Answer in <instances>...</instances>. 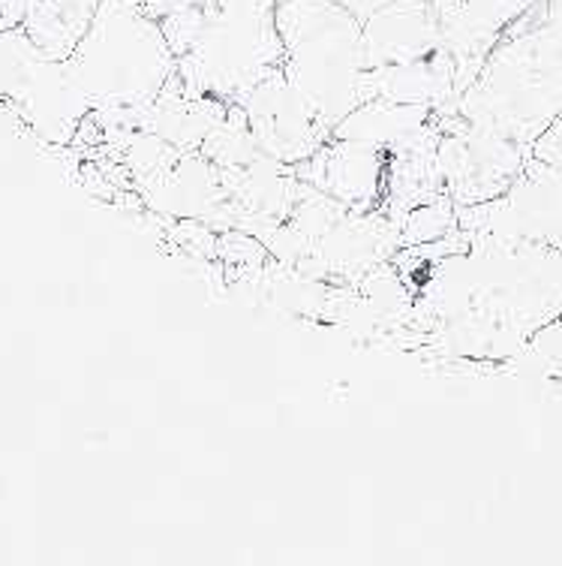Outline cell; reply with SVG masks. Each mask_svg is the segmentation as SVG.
Masks as SVG:
<instances>
[{
    "label": "cell",
    "instance_id": "7a4b0ae2",
    "mask_svg": "<svg viewBox=\"0 0 562 566\" xmlns=\"http://www.w3.org/2000/svg\"><path fill=\"white\" fill-rule=\"evenodd\" d=\"M455 112L481 130L532 148L562 115V43L544 24V0L499 36L457 97Z\"/></svg>",
    "mask_w": 562,
    "mask_h": 566
},
{
    "label": "cell",
    "instance_id": "9a60e30c",
    "mask_svg": "<svg viewBox=\"0 0 562 566\" xmlns=\"http://www.w3.org/2000/svg\"><path fill=\"white\" fill-rule=\"evenodd\" d=\"M335 3H340V7H347L352 15H356L358 22L364 24L373 15L377 10H382L385 3H391V0H335Z\"/></svg>",
    "mask_w": 562,
    "mask_h": 566
},
{
    "label": "cell",
    "instance_id": "30bf717a",
    "mask_svg": "<svg viewBox=\"0 0 562 566\" xmlns=\"http://www.w3.org/2000/svg\"><path fill=\"white\" fill-rule=\"evenodd\" d=\"M539 0H427L457 66V97L499 43V36Z\"/></svg>",
    "mask_w": 562,
    "mask_h": 566
},
{
    "label": "cell",
    "instance_id": "e0dca14e",
    "mask_svg": "<svg viewBox=\"0 0 562 566\" xmlns=\"http://www.w3.org/2000/svg\"><path fill=\"white\" fill-rule=\"evenodd\" d=\"M544 24L562 43V0H544Z\"/></svg>",
    "mask_w": 562,
    "mask_h": 566
},
{
    "label": "cell",
    "instance_id": "8992f818",
    "mask_svg": "<svg viewBox=\"0 0 562 566\" xmlns=\"http://www.w3.org/2000/svg\"><path fill=\"white\" fill-rule=\"evenodd\" d=\"M373 97L455 109L457 66L427 0H391L364 22Z\"/></svg>",
    "mask_w": 562,
    "mask_h": 566
},
{
    "label": "cell",
    "instance_id": "3957f363",
    "mask_svg": "<svg viewBox=\"0 0 562 566\" xmlns=\"http://www.w3.org/2000/svg\"><path fill=\"white\" fill-rule=\"evenodd\" d=\"M66 64L91 115L115 118L148 109L178 73V57L160 22L136 0H99Z\"/></svg>",
    "mask_w": 562,
    "mask_h": 566
},
{
    "label": "cell",
    "instance_id": "6da1fadb",
    "mask_svg": "<svg viewBox=\"0 0 562 566\" xmlns=\"http://www.w3.org/2000/svg\"><path fill=\"white\" fill-rule=\"evenodd\" d=\"M439 256L412 295L415 332L452 359L502 365L562 316V251L466 232L433 241Z\"/></svg>",
    "mask_w": 562,
    "mask_h": 566
},
{
    "label": "cell",
    "instance_id": "52a82bcc",
    "mask_svg": "<svg viewBox=\"0 0 562 566\" xmlns=\"http://www.w3.org/2000/svg\"><path fill=\"white\" fill-rule=\"evenodd\" d=\"M0 103L49 145L76 142L91 115L70 64L36 49L22 28L0 31Z\"/></svg>",
    "mask_w": 562,
    "mask_h": 566
},
{
    "label": "cell",
    "instance_id": "8fae6325",
    "mask_svg": "<svg viewBox=\"0 0 562 566\" xmlns=\"http://www.w3.org/2000/svg\"><path fill=\"white\" fill-rule=\"evenodd\" d=\"M22 31L54 61H66L87 31L99 0H19Z\"/></svg>",
    "mask_w": 562,
    "mask_h": 566
},
{
    "label": "cell",
    "instance_id": "9c48e42d",
    "mask_svg": "<svg viewBox=\"0 0 562 566\" xmlns=\"http://www.w3.org/2000/svg\"><path fill=\"white\" fill-rule=\"evenodd\" d=\"M238 106L247 120L250 139L259 148V154L286 169L310 160L325 142L331 139L325 120L286 82L283 70L262 78Z\"/></svg>",
    "mask_w": 562,
    "mask_h": 566
},
{
    "label": "cell",
    "instance_id": "ba28073f",
    "mask_svg": "<svg viewBox=\"0 0 562 566\" xmlns=\"http://www.w3.org/2000/svg\"><path fill=\"white\" fill-rule=\"evenodd\" d=\"M439 130L436 139V166L443 190L457 208L485 206L506 197L520 172L527 169L532 148L481 130L455 109L431 112Z\"/></svg>",
    "mask_w": 562,
    "mask_h": 566
},
{
    "label": "cell",
    "instance_id": "2e32d148",
    "mask_svg": "<svg viewBox=\"0 0 562 566\" xmlns=\"http://www.w3.org/2000/svg\"><path fill=\"white\" fill-rule=\"evenodd\" d=\"M22 28V3L19 0H0V31Z\"/></svg>",
    "mask_w": 562,
    "mask_h": 566
},
{
    "label": "cell",
    "instance_id": "5b68a950",
    "mask_svg": "<svg viewBox=\"0 0 562 566\" xmlns=\"http://www.w3.org/2000/svg\"><path fill=\"white\" fill-rule=\"evenodd\" d=\"M277 70H283L277 0H208L174 78L190 97L238 106Z\"/></svg>",
    "mask_w": 562,
    "mask_h": 566
},
{
    "label": "cell",
    "instance_id": "7c38bea8",
    "mask_svg": "<svg viewBox=\"0 0 562 566\" xmlns=\"http://www.w3.org/2000/svg\"><path fill=\"white\" fill-rule=\"evenodd\" d=\"M457 229V206L448 193H439L431 202L412 208L401 220V244L403 248H422L431 241L452 235Z\"/></svg>",
    "mask_w": 562,
    "mask_h": 566
},
{
    "label": "cell",
    "instance_id": "5bb4252c",
    "mask_svg": "<svg viewBox=\"0 0 562 566\" xmlns=\"http://www.w3.org/2000/svg\"><path fill=\"white\" fill-rule=\"evenodd\" d=\"M141 10L148 12V15H153L157 22H162V19H169V15H174V12H184V10H193V7H202V3H208V0H136Z\"/></svg>",
    "mask_w": 562,
    "mask_h": 566
},
{
    "label": "cell",
    "instance_id": "277c9868",
    "mask_svg": "<svg viewBox=\"0 0 562 566\" xmlns=\"http://www.w3.org/2000/svg\"><path fill=\"white\" fill-rule=\"evenodd\" d=\"M283 76L335 130L349 112L373 99L364 24L335 0H277Z\"/></svg>",
    "mask_w": 562,
    "mask_h": 566
},
{
    "label": "cell",
    "instance_id": "4fadbf2b",
    "mask_svg": "<svg viewBox=\"0 0 562 566\" xmlns=\"http://www.w3.org/2000/svg\"><path fill=\"white\" fill-rule=\"evenodd\" d=\"M502 365L518 368L520 374H536V377H562V316L536 332L530 344Z\"/></svg>",
    "mask_w": 562,
    "mask_h": 566
}]
</instances>
